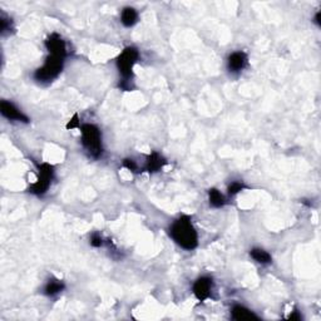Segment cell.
Segmentation results:
<instances>
[{"label": "cell", "mask_w": 321, "mask_h": 321, "mask_svg": "<svg viewBox=\"0 0 321 321\" xmlns=\"http://www.w3.org/2000/svg\"><path fill=\"white\" fill-rule=\"evenodd\" d=\"M63 64L64 58L49 54L46 59V63L35 70L34 79L38 83L42 84L50 83L60 74L62 69H63Z\"/></svg>", "instance_id": "277c9868"}, {"label": "cell", "mask_w": 321, "mask_h": 321, "mask_svg": "<svg viewBox=\"0 0 321 321\" xmlns=\"http://www.w3.org/2000/svg\"><path fill=\"white\" fill-rule=\"evenodd\" d=\"M46 48L49 54L57 55V57L66 58L67 55V44L62 37L57 33H53L46 40Z\"/></svg>", "instance_id": "52a82bcc"}, {"label": "cell", "mask_w": 321, "mask_h": 321, "mask_svg": "<svg viewBox=\"0 0 321 321\" xmlns=\"http://www.w3.org/2000/svg\"><path fill=\"white\" fill-rule=\"evenodd\" d=\"M289 320H301V315L298 314V311H294V313L289 316Z\"/></svg>", "instance_id": "44dd1931"}, {"label": "cell", "mask_w": 321, "mask_h": 321, "mask_svg": "<svg viewBox=\"0 0 321 321\" xmlns=\"http://www.w3.org/2000/svg\"><path fill=\"white\" fill-rule=\"evenodd\" d=\"M250 255H251V257H252L257 264L261 265L270 264L271 260H273L271 255H270L267 251H265L264 249H258V247H255V249L251 250V251H250Z\"/></svg>", "instance_id": "5bb4252c"}, {"label": "cell", "mask_w": 321, "mask_h": 321, "mask_svg": "<svg viewBox=\"0 0 321 321\" xmlns=\"http://www.w3.org/2000/svg\"><path fill=\"white\" fill-rule=\"evenodd\" d=\"M166 163H167L166 160H164V158L162 157L160 153L153 152L148 156V158H147V162H146V166H144V168H146L147 172L156 173V172H160V169L166 166Z\"/></svg>", "instance_id": "30bf717a"}, {"label": "cell", "mask_w": 321, "mask_h": 321, "mask_svg": "<svg viewBox=\"0 0 321 321\" xmlns=\"http://www.w3.org/2000/svg\"><path fill=\"white\" fill-rule=\"evenodd\" d=\"M54 177V168L52 164L42 163L38 167V178L32 186L29 187V192L37 196H43L48 191Z\"/></svg>", "instance_id": "5b68a950"}, {"label": "cell", "mask_w": 321, "mask_h": 321, "mask_svg": "<svg viewBox=\"0 0 321 321\" xmlns=\"http://www.w3.org/2000/svg\"><path fill=\"white\" fill-rule=\"evenodd\" d=\"M315 23H316V24H318V25H319V26H320V12H319V13H318V14H316V15H315Z\"/></svg>", "instance_id": "7402d4cb"}, {"label": "cell", "mask_w": 321, "mask_h": 321, "mask_svg": "<svg viewBox=\"0 0 321 321\" xmlns=\"http://www.w3.org/2000/svg\"><path fill=\"white\" fill-rule=\"evenodd\" d=\"M64 290V282L62 280H58V278H52L46 282V285L44 286V294L48 296H54L57 294L62 293Z\"/></svg>", "instance_id": "4fadbf2b"}, {"label": "cell", "mask_w": 321, "mask_h": 321, "mask_svg": "<svg viewBox=\"0 0 321 321\" xmlns=\"http://www.w3.org/2000/svg\"><path fill=\"white\" fill-rule=\"evenodd\" d=\"M249 58L245 52H233L229 55L227 59V68L231 73H240L247 66Z\"/></svg>", "instance_id": "9c48e42d"}, {"label": "cell", "mask_w": 321, "mask_h": 321, "mask_svg": "<svg viewBox=\"0 0 321 321\" xmlns=\"http://www.w3.org/2000/svg\"><path fill=\"white\" fill-rule=\"evenodd\" d=\"M80 133H82V144L84 149L88 152L89 156L98 158L103 152L102 146V133L99 128L94 124H82L80 126Z\"/></svg>", "instance_id": "3957f363"}, {"label": "cell", "mask_w": 321, "mask_h": 321, "mask_svg": "<svg viewBox=\"0 0 321 321\" xmlns=\"http://www.w3.org/2000/svg\"><path fill=\"white\" fill-rule=\"evenodd\" d=\"M10 29H12V20L4 17L0 18V32H1V34L9 32Z\"/></svg>", "instance_id": "e0dca14e"}, {"label": "cell", "mask_w": 321, "mask_h": 321, "mask_svg": "<svg viewBox=\"0 0 321 321\" xmlns=\"http://www.w3.org/2000/svg\"><path fill=\"white\" fill-rule=\"evenodd\" d=\"M91 245L93 247L103 246V238H102V236L98 235V233H93L92 237H91Z\"/></svg>", "instance_id": "ac0fdd59"}, {"label": "cell", "mask_w": 321, "mask_h": 321, "mask_svg": "<svg viewBox=\"0 0 321 321\" xmlns=\"http://www.w3.org/2000/svg\"><path fill=\"white\" fill-rule=\"evenodd\" d=\"M67 128L68 129H73V128H80V123L79 119H78V115H75L72 119L69 120V123L67 124Z\"/></svg>", "instance_id": "ffe728a7"}, {"label": "cell", "mask_w": 321, "mask_h": 321, "mask_svg": "<svg viewBox=\"0 0 321 321\" xmlns=\"http://www.w3.org/2000/svg\"><path fill=\"white\" fill-rule=\"evenodd\" d=\"M213 289V280L208 276H202L197 278L193 284V294L197 300L205 301L211 296Z\"/></svg>", "instance_id": "8992f818"}, {"label": "cell", "mask_w": 321, "mask_h": 321, "mask_svg": "<svg viewBox=\"0 0 321 321\" xmlns=\"http://www.w3.org/2000/svg\"><path fill=\"white\" fill-rule=\"evenodd\" d=\"M123 167H126L128 171H131V172H136L138 168L137 163H136L135 160H129V158H127V160H123Z\"/></svg>", "instance_id": "d6986e66"}, {"label": "cell", "mask_w": 321, "mask_h": 321, "mask_svg": "<svg viewBox=\"0 0 321 321\" xmlns=\"http://www.w3.org/2000/svg\"><path fill=\"white\" fill-rule=\"evenodd\" d=\"M245 188H246V186H245L242 182L235 181V182H232V183L229 184V188H227V191H229V195L235 196V195H237V193H240L241 191H244Z\"/></svg>", "instance_id": "2e32d148"}, {"label": "cell", "mask_w": 321, "mask_h": 321, "mask_svg": "<svg viewBox=\"0 0 321 321\" xmlns=\"http://www.w3.org/2000/svg\"><path fill=\"white\" fill-rule=\"evenodd\" d=\"M0 112L9 120L23 122V123H28L29 122V118L26 117L20 109H18L12 102H8V100H1V103H0Z\"/></svg>", "instance_id": "ba28073f"}, {"label": "cell", "mask_w": 321, "mask_h": 321, "mask_svg": "<svg viewBox=\"0 0 321 321\" xmlns=\"http://www.w3.org/2000/svg\"><path fill=\"white\" fill-rule=\"evenodd\" d=\"M169 235L182 249L191 251L198 245V235L189 216H181L169 227Z\"/></svg>", "instance_id": "6da1fadb"}, {"label": "cell", "mask_w": 321, "mask_h": 321, "mask_svg": "<svg viewBox=\"0 0 321 321\" xmlns=\"http://www.w3.org/2000/svg\"><path fill=\"white\" fill-rule=\"evenodd\" d=\"M138 20V13L135 8H131V6H127L122 10L120 13V22L127 28H131V26L135 25Z\"/></svg>", "instance_id": "7c38bea8"}, {"label": "cell", "mask_w": 321, "mask_h": 321, "mask_svg": "<svg viewBox=\"0 0 321 321\" xmlns=\"http://www.w3.org/2000/svg\"><path fill=\"white\" fill-rule=\"evenodd\" d=\"M208 200H209V205L215 208H220V207L225 206L226 204V200H225L224 195L216 188H211L208 191Z\"/></svg>", "instance_id": "9a60e30c"}, {"label": "cell", "mask_w": 321, "mask_h": 321, "mask_svg": "<svg viewBox=\"0 0 321 321\" xmlns=\"http://www.w3.org/2000/svg\"><path fill=\"white\" fill-rule=\"evenodd\" d=\"M139 58V52L135 46H127L123 49V52L120 53L119 57L117 58V68L119 70V74L122 75V83L120 88L124 91H131V82L133 77V68L137 63Z\"/></svg>", "instance_id": "7a4b0ae2"}, {"label": "cell", "mask_w": 321, "mask_h": 321, "mask_svg": "<svg viewBox=\"0 0 321 321\" xmlns=\"http://www.w3.org/2000/svg\"><path fill=\"white\" fill-rule=\"evenodd\" d=\"M231 315H232L233 320H258V316L256 315L253 311H251L247 307L242 306V305H235L231 310Z\"/></svg>", "instance_id": "8fae6325"}]
</instances>
